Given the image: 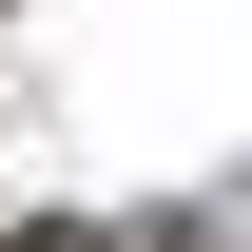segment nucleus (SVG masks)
<instances>
[{"label":"nucleus","instance_id":"nucleus-1","mask_svg":"<svg viewBox=\"0 0 252 252\" xmlns=\"http://www.w3.org/2000/svg\"><path fill=\"white\" fill-rule=\"evenodd\" d=\"M20 252H97V233H20Z\"/></svg>","mask_w":252,"mask_h":252}]
</instances>
